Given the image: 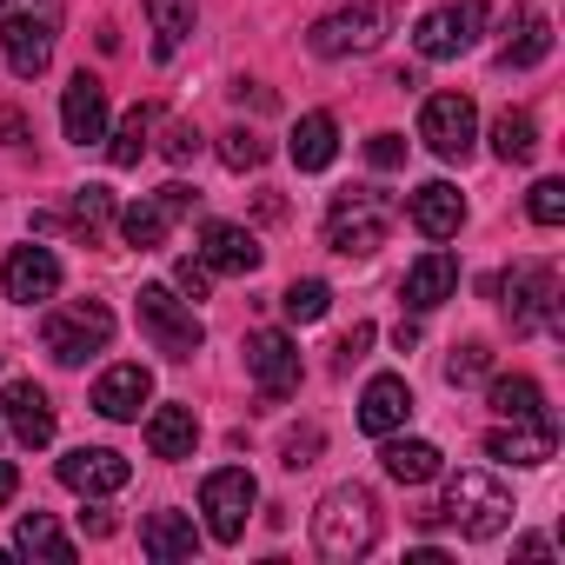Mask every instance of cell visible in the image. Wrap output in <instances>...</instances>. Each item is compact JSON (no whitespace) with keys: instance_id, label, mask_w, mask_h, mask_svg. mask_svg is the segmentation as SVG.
<instances>
[{"instance_id":"7a4b0ae2","label":"cell","mask_w":565,"mask_h":565,"mask_svg":"<svg viewBox=\"0 0 565 565\" xmlns=\"http://www.w3.org/2000/svg\"><path fill=\"white\" fill-rule=\"evenodd\" d=\"M61 21H67L61 0H0V54L21 81H41L54 67Z\"/></svg>"},{"instance_id":"7c38bea8","label":"cell","mask_w":565,"mask_h":565,"mask_svg":"<svg viewBox=\"0 0 565 565\" xmlns=\"http://www.w3.org/2000/svg\"><path fill=\"white\" fill-rule=\"evenodd\" d=\"M127 479H134V466H127L114 446H74V452L61 459V486L81 492V499H107V492H120Z\"/></svg>"},{"instance_id":"1f68e13d","label":"cell","mask_w":565,"mask_h":565,"mask_svg":"<svg viewBox=\"0 0 565 565\" xmlns=\"http://www.w3.org/2000/svg\"><path fill=\"white\" fill-rule=\"evenodd\" d=\"M492 153H499L505 167L532 160V153H539V120H532L525 107H505V114L492 120Z\"/></svg>"},{"instance_id":"ac0fdd59","label":"cell","mask_w":565,"mask_h":565,"mask_svg":"<svg viewBox=\"0 0 565 565\" xmlns=\"http://www.w3.org/2000/svg\"><path fill=\"white\" fill-rule=\"evenodd\" d=\"M61 127H67V140L74 147H94V140H107V87H100V74H74L67 81V100H61Z\"/></svg>"},{"instance_id":"44dd1931","label":"cell","mask_w":565,"mask_h":565,"mask_svg":"<svg viewBox=\"0 0 565 565\" xmlns=\"http://www.w3.org/2000/svg\"><path fill=\"white\" fill-rule=\"evenodd\" d=\"M200 259L213 266V273H259V259H266V246L246 233V226H233V220H206V233H200Z\"/></svg>"},{"instance_id":"e575fe53","label":"cell","mask_w":565,"mask_h":565,"mask_svg":"<svg viewBox=\"0 0 565 565\" xmlns=\"http://www.w3.org/2000/svg\"><path fill=\"white\" fill-rule=\"evenodd\" d=\"M279 307H287V320L313 327V320H327V307H333V287H327V279H294V287L279 294Z\"/></svg>"},{"instance_id":"603a6c76","label":"cell","mask_w":565,"mask_h":565,"mask_svg":"<svg viewBox=\"0 0 565 565\" xmlns=\"http://www.w3.org/2000/svg\"><path fill=\"white\" fill-rule=\"evenodd\" d=\"M406 213H413V226H419L426 239H452V233L466 226V200H459L452 180H426V186L406 200Z\"/></svg>"},{"instance_id":"60d3db41","label":"cell","mask_w":565,"mask_h":565,"mask_svg":"<svg viewBox=\"0 0 565 565\" xmlns=\"http://www.w3.org/2000/svg\"><path fill=\"white\" fill-rule=\"evenodd\" d=\"M160 153H167V160H173V167H186V160H193V153H200V134H193V127H186V120H173V127H167V147H160Z\"/></svg>"},{"instance_id":"d6986e66","label":"cell","mask_w":565,"mask_h":565,"mask_svg":"<svg viewBox=\"0 0 565 565\" xmlns=\"http://www.w3.org/2000/svg\"><path fill=\"white\" fill-rule=\"evenodd\" d=\"M147 399H153V373L134 366V360H120V366H107V373L94 380V413H100V419H140Z\"/></svg>"},{"instance_id":"7bdbcfd3","label":"cell","mask_w":565,"mask_h":565,"mask_svg":"<svg viewBox=\"0 0 565 565\" xmlns=\"http://www.w3.org/2000/svg\"><path fill=\"white\" fill-rule=\"evenodd\" d=\"M313 452H320V433H313V426L287 439V466H294V472H300V466H313Z\"/></svg>"},{"instance_id":"3957f363","label":"cell","mask_w":565,"mask_h":565,"mask_svg":"<svg viewBox=\"0 0 565 565\" xmlns=\"http://www.w3.org/2000/svg\"><path fill=\"white\" fill-rule=\"evenodd\" d=\"M393 226H399V200H393L386 186H347V193H333V206H327V246L347 253V259L380 253Z\"/></svg>"},{"instance_id":"f546056e","label":"cell","mask_w":565,"mask_h":565,"mask_svg":"<svg viewBox=\"0 0 565 565\" xmlns=\"http://www.w3.org/2000/svg\"><path fill=\"white\" fill-rule=\"evenodd\" d=\"M14 552H28V558H47V565H74L81 552H74V539L47 519V512H28L21 525H14Z\"/></svg>"},{"instance_id":"83f0119b","label":"cell","mask_w":565,"mask_h":565,"mask_svg":"<svg viewBox=\"0 0 565 565\" xmlns=\"http://www.w3.org/2000/svg\"><path fill=\"white\" fill-rule=\"evenodd\" d=\"M380 466H386V479H399V486H426V479H439V446H433V439H393V433H386Z\"/></svg>"},{"instance_id":"ba28073f","label":"cell","mask_w":565,"mask_h":565,"mask_svg":"<svg viewBox=\"0 0 565 565\" xmlns=\"http://www.w3.org/2000/svg\"><path fill=\"white\" fill-rule=\"evenodd\" d=\"M479 34H486V0H452V8L419 14L413 47H419V61H459Z\"/></svg>"},{"instance_id":"d590c367","label":"cell","mask_w":565,"mask_h":565,"mask_svg":"<svg viewBox=\"0 0 565 565\" xmlns=\"http://www.w3.org/2000/svg\"><path fill=\"white\" fill-rule=\"evenodd\" d=\"M220 160H226L233 173H253V167L266 160V140H259L253 127H226V134H220Z\"/></svg>"},{"instance_id":"5b68a950","label":"cell","mask_w":565,"mask_h":565,"mask_svg":"<svg viewBox=\"0 0 565 565\" xmlns=\"http://www.w3.org/2000/svg\"><path fill=\"white\" fill-rule=\"evenodd\" d=\"M107 340H114V313L100 300H67V307H54L41 320V347L61 366H87L94 353H107Z\"/></svg>"},{"instance_id":"f6af8a7d","label":"cell","mask_w":565,"mask_h":565,"mask_svg":"<svg viewBox=\"0 0 565 565\" xmlns=\"http://www.w3.org/2000/svg\"><path fill=\"white\" fill-rule=\"evenodd\" d=\"M14 492H21V472H14V466H8V459H0V505H8V499H14Z\"/></svg>"},{"instance_id":"9c48e42d","label":"cell","mask_w":565,"mask_h":565,"mask_svg":"<svg viewBox=\"0 0 565 565\" xmlns=\"http://www.w3.org/2000/svg\"><path fill=\"white\" fill-rule=\"evenodd\" d=\"M419 140L439 153V160H466L472 140H479V107L466 94H433L419 107Z\"/></svg>"},{"instance_id":"6da1fadb","label":"cell","mask_w":565,"mask_h":565,"mask_svg":"<svg viewBox=\"0 0 565 565\" xmlns=\"http://www.w3.org/2000/svg\"><path fill=\"white\" fill-rule=\"evenodd\" d=\"M313 545H320V558H340V565L366 558L380 545V499L366 486H353V479L333 486L320 499V512H313Z\"/></svg>"},{"instance_id":"74e56055","label":"cell","mask_w":565,"mask_h":565,"mask_svg":"<svg viewBox=\"0 0 565 565\" xmlns=\"http://www.w3.org/2000/svg\"><path fill=\"white\" fill-rule=\"evenodd\" d=\"M486 373H492V353H486L479 340H472V347H452V360H446V380H452V386H472V380H486Z\"/></svg>"},{"instance_id":"836d02e7","label":"cell","mask_w":565,"mask_h":565,"mask_svg":"<svg viewBox=\"0 0 565 565\" xmlns=\"http://www.w3.org/2000/svg\"><path fill=\"white\" fill-rule=\"evenodd\" d=\"M147 134H153V107H134V114L114 127V140H107V160H114V167H140V153H147Z\"/></svg>"},{"instance_id":"9a60e30c","label":"cell","mask_w":565,"mask_h":565,"mask_svg":"<svg viewBox=\"0 0 565 565\" xmlns=\"http://www.w3.org/2000/svg\"><path fill=\"white\" fill-rule=\"evenodd\" d=\"M558 327V273L552 266H519L512 273V333Z\"/></svg>"},{"instance_id":"ee69618b","label":"cell","mask_w":565,"mask_h":565,"mask_svg":"<svg viewBox=\"0 0 565 565\" xmlns=\"http://www.w3.org/2000/svg\"><path fill=\"white\" fill-rule=\"evenodd\" d=\"M366 347H373V327H353V333L340 340V366H353V360H366Z\"/></svg>"},{"instance_id":"ffe728a7","label":"cell","mask_w":565,"mask_h":565,"mask_svg":"<svg viewBox=\"0 0 565 565\" xmlns=\"http://www.w3.org/2000/svg\"><path fill=\"white\" fill-rule=\"evenodd\" d=\"M552 446H558L552 419H505L499 433H486V459H505V466H545Z\"/></svg>"},{"instance_id":"8992f818","label":"cell","mask_w":565,"mask_h":565,"mask_svg":"<svg viewBox=\"0 0 565 565\" xmlns=\"http://www.w3.org/2000/svg\"><path fill=\"white\" fill-rule=\"evenodd\" d=\"M140 333L153 340V353L167 360H193L206 347V327L193 313V300H180L173 287H140Z\"/></svg>"},{"instance_id":"bcb514c9","label":"cell","mask_w":565,"mask_h":565,"mask_svg":"<svg viewBox=\"0 0 565 565\" xmlns=\"http://www.w3.org/2000/svg\"><path fill=\"white\" fill-rule=\"evenodd\" d=\"M81 525H87L94 539H107V532H114V512H81Z\"/></svg>"},{"instance_id":"30bf717a","label":"cell","mask_w":565,"mask_h":565,"mask_svg":"<svg viewBox=\"0 0 565 565\" xmlns=\"http://www.w3.org/2000/svg\"><path fill=\"white\" fill-rule=\"evenodd\" d=\"M193 200H200V193H186V186L140 193L127 213H114V220H120V239H127V246H140V253H160V246H167V233H173V220H180V213H193Z\"/></svg>"},{"instance_id":"52a82bcc","label":"cell","mask_w":565,"mask_h":565,"mask_svg":"<svg viewBox=\"0 0 565 565\" xmlns=\"http://www.w3.org/2000/svg\"><path fill=\"white\" fill-rule=\"evenodd\" d=\"M253 505H259V486H253L246 466H220V472H206V486H200V512H206V532H213L220 545H239Z\"/></svg>"},{"instance_id":"7402d4cb","label":"cell","mask_w":565,"mask_h":565,"mask_svg":"<svg viewBox=\"0 0 565 565\" xmlns=\"http://www.w3.org/2000/svg\"><path fill=\"white\" fill-rule=\"evenodd\" d=\"M406 413H413V386H406L399 373L366 380V393H360V433L386 439V433H399V426H406Z\"/></svg>"},{"instance_id":"277c9868","label":"cell","mask_w":565,"mask_h":565,"mask_svg":"<svg viewBox=\"0 0 565 565\" xmlns=\"http://www.w3.org/2000/svg\"><path fill=\"white\" fill-rule=\"evenodd\" d=\"M433 519H452L466 539H499L512 525V492L492 472H452L446 479V505H433Z\"/></svg>"},{"instance_id":"2e32d148","label":"cell","mask_w":565,"mask_h":565,"mask_svg":"<svg viewBox=\"0 0 565 565\" xmlns=\"http://www.w3.org/2000/svg\"><path fill=\"white\" fill-rule=\"evenodd\" d=\"M0 287H8V300H21V307L54 300L61 294V259L47 246H14L8 266H0Z\"/></svg>"},{"instance_id":"f35d334b","label":"cell","mask_w":565,"mask_h":565,"mask_svg":"<svg viewBox=\"0 0 565 565\" xmlns=\"http://www.w3.org/2000/svg\"><path fill=\"white\" fill-rule=\"evenodd\" d=\"M206 287H213V266H206L200 253L173 266V294H186V300H206Z\"/></svg>"},{"instance_id":"4316f807","label":"cell","mask_w":565,"mask_h":565,"mask_svg":"<svg viewBox=\"0 0 565 565\" xmlns=\"http://www.w3.org/2000/svg\"><path fill=\"white\" fill-rule=\"evenodd\" d=\"M333 160H340V120L333 114H307L294 127V167L300 173H327Z\"/></svg>"},{"instance_id":"d6a6232c","label":"cell","mask_w":565,"mask_h":565,"mask_svg":"<svg viewBox=\"0 0 565 565\" xmlns=\"http://www.w3.org/2000/svg\"><path fill=\"white\" fill-rule=\"evenodd\" d=\"M67 226L94 246L107 226H114V193L107 186H74V206H67Z\"/></svg>"},{"instance_id":"5bb4252c","label":"cell","mask_w":565,"mask_h":565,"mask_svg":"<svg viewBox=\"0 0 565 565\" xmlns=\"http://www.w3.org/2000/svg\"><path fill=\"white\" fill-rule=\"evenodd\" d=\"M373 41H380V8H340V14L313 21V34H307V47H313L320 61H347V54H366Z\"/></svg>"},{"instance_id":"4dcf8cb0","label":"cell","mask_w":565,"mask_h":565,"mask_svg":"<svg viewBox=\"0 0 565 565\" xmlns=\"http://www.w3.org/2000/svg\"><path fill=\"white\" fill-rule=\"evenodd\" d=\"M486 406H492L499 419H552V413H545V393H539V380H525V373H505V380H492Z\"/></svg>"},{"instance_id":"484cf974","label":"cell","mask_w":565,"mask_h":565,"mask_svg":"<svg viewBox=\"0 0 565 565\" xmlns=\"http://www.w3.org/2000/svg\"><path fill=\"white\" fill-rule=\"evenodd\" d=\"M147 446H153V459H193V446H200V419H193V406H153L147 413Z\"/></svg>"},{"instance_id":"f1b7e54d","label":"cell","mask_w":565,"mask_h":565,"mask_svg":"<svg viewBox=\"0 0 565 565\" xmlns=\"http://www.w3.org/2000/svg\"><path fill=\"white\" fill-rule=\"evenodd\" d=\"M147 21H153V54L173 61L186 47L193 21H200V0H147Z\"/></svg>"},{"instance_id":"8fae6325","label":"cell","mask_w":565,"mask_h":565,"mask_svg":"<svg viewBox=\"0 0 565 565\" xmlns=\"http://www.w3.org/2000/svg\"><path fill=\"white\" fill-rule=\"evenodd\" d=\"M246 373H253V386L266 393V399H287L294 386H300V347L287 340V333H273V327H259V333H246Z\"/></svg>"},{"instance_id":"b9f144b4","label":"cell","mask_w":565,"mask_h":565,"mask_svg":"<svg viewBox=\"0 0 565 565\" xmlns=\"http://www.w3.org/2000/svg\"><path fill=\"white\" fill-rule=\"evenodd\" d=\"M21 140H34L28 114H21V107H0V147H21Z\"/></svg>"},{"instance_id":"8d00e7d4","label":"cell","mask_w":565,"mask_h":565,"mask_svg":"<svg viewBox=\"0 0 565 565\" xmlns=\"http://www.w3.org/2000/svg\"><path fill=\"white\" fill-rule=\"evenodd\" d=\"M525 213H532L539 226H558V220H565V180H539V186L525 193Z\"/></svg>"},{"instance_id":"e0dca14e","label":"cell","mask_w":565,"mask_h":565,"mask_svg":"<svg viewBox=\"0 0 565 565\" xmlns=\"http://www.w3.org/2000/svg\"><path fill=\"white\" fill-rule=\"evenodd\" d=\"M0 419H8V433L34 452L54 439V399L34 386V380H8V393H0Z\"/></svg>"},{"instance_id":"4fadbf2b","label":"cell","mask_w":565,"mask_h":565,"mask_svg":"<svg viewBox=\"0 0 565 565\" xmlns=\"http://www.w3.org/2000/svg\"><path fill=\"white\" fill-rule=\"evenodd\" d=\"M459 294V259L446 253V246H426L413 266H406V279H399V300L413 307V313H433V307H446Z\"/></svg>"},{"instance_id":"ab89813d","label":"cell","mask_w":565,"mask_h":565,"mask_svg":"<svg viewBox=\"0 0 565 565\" xmlns=\"http://www.w3.org/2000/svg\"><path fill=\"white\" fill-rule=\"evenodd\" d=\"M366 160H373L380 173H393V167H406V140H399V134H373V140H366Z\"/></svg>"},{"instance_id":"cb8c5ba5","label":"cell","mask_w":565,"mask_h":565,"mask_svg":"<svg viewBox=\"0 0 565 565\" xmlns=\"http://www.w3.org/2000/svg\"><path fill=\"white\" fill-rule=\"evenodd\" d=\"M140 552L160 558V565L193 558V552H200V525H193V512H153V519L140 525Z\"/></svg>"},{"instance_id":"d4e9b609","label":"cell","mask_w":565,"mask_h":565,"mask_svg":"<svg viewBox=\"0 0 565 565\" xmlns=\"http://www.w3.org/2000/svg\"><path fill=\"white\" fill-rule=\"evenodd\" d=\"M552 54V21L539 8H519L505 21V41H499V67H539Z\"/></svg>"}]
</instances>
